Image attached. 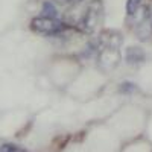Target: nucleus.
Masks as SVG:
<instances>
[{
  "instance_id": "20e7f679",
  "label": "nucleus",
  "mask_w": 152,
  "mask_h": 152,
  "mask_svg": "<svg viewBox=\"0 0 152 152\" xmlns=\"http://www.w3.org/2000/svg\"><path fill=\"white\" fill-rule=\"evenodd\" d=\"M140 5H142V0H128V2H126V12H128L129 15L135 14L138 11V8H140Z\"/></svg>"
},
{
  "instance_id": "7ed1b4c3",
  "label": "nucleus",
  "mask_w": 152,
  "mask_h": 152,
  "mask_svg": "<svg viewBox=\"0 0 152 152\" xmlns=\"http://www.w3.org/2000/svg\"><path fill=\"white\" fill-rule=\"evenodd\" d=\"M152 34V18H145L142 21V24L138 26V37L140 40H146V38Z\"/></svg>"
},
{
  "instance_id": "f03ea898",
  "label": "nucleus",
  "mask_w": 152,
  "mask_h": 152,
  "mask_svg": "<svg viewBox=\"0 0 152 152\" xmlns=\"http://www.w3.org/2000/svg\"><path fill=\"white\" fill-rule=\"evenodd\" d=\"M37 24H38V31H41V32H53V31L59 29V23L56 20H52V18L37 20L35 26H37Z\"/></svg>"
},
{
  "instance_id": "39448f33",
  "label": "nucleus",
  "mask_w": 152,
  "mask_h": 152,
  "mask_svg": "<svg viewBox=\"0 0 152 152\" xmlns=\"http://www.w3.org/2000/svg\"><path fill=\"white\" fill-rule=\"evenodd\" d=\"M120 88H122V91H125V93H129L131 90H134L135 87H134V85H132L131 82H126V84H123V85H122Z\"/></svg>"
},
{
  "instance_id": "f257e3e1",
  "label": "nucleus",
  "mask_w": 152,
  "mask_h": 152,
  "mask_svg": "<svg viewBox=\"0 0 152 152\" xmlns=\"http://www.w3.org/2000/svg\"><path fill=\"white\" fill-rule=\"evenodd\" d=\"M145 61V52L140 47H128L126 49V62L129 64H138Z\"/></svg>"
}]
</instances>
